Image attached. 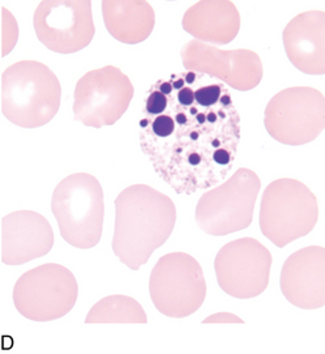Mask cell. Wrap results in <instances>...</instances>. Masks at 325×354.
Here are the masks:
<instances>
[{
	"instance_id": "6da1fadb",
	"label": "cell",
	"mask_w": 325,
	"mask_h": 354,
	"mask_svg": "<svg viewBox=\"0 0 325 354\" xmlns=\"http://www.w3.org/2000/svg\"><path fill=\"white\" fill-rule=\"evenodd\" d=\"M156 85L167 97L161 115L142 113L140 147L154 171L176 194L214 187L230 174L241 142V117L228 91L214 105L180 104L171 82Z\"/></svg>"
},
{
	"instance_id": "7a4b0ae2",
	"label": "cell",
	"mask_w": 325,
	"mask_h": 354,
	"mask_svg": "<svg viewBox=\"0 0 325 354\" xmlns=\"http://www.w3.org/2000/svg\"><path fill=\"white\" fill-rule=\"evenodd\" d=\"M176 223L174 201L148 185H133L115 199L113 251L132 271L170 238Z\"/></svg>"
},
{
	"instance_id": "3957f363",
	"label": "cell",
	"mask_w": 325,
	"mask_h": 354,
	"mask_svg": "<svg viewBox=\"0 0 325 354\" xmlns=\"http://www.w3.org/2000/svg\"><path fill=\"white\" fill-rule=\"evenodd\" d=\"M62 86L46 64L21 60L1 75V113L15 126L38 129L58 114Z\"/></svg>"
},
{
	"instance_id": "277c9868",
	"label": "cell",
	"mask_w": 325,
	"mask_h": 354,
	"mask_svg": "<svg viewBox=\"0 0 325 354\" xmlns=\"http://www.w3.org/2000/svg\"><path fill=\"white\" fill-rule=\"evenodd\" d=\"M51 211L62 238L73 248L100 243L105 217V196L97 178L76 173L64 178L53 192Z\"/></svg>"
},
{
	"instance_id": "5b68a950",
	"label": "cell",
	"mask_w": 325,
	"mask_h": 354,
	"mask_svg": "<svg viewBox=\"0 0 325 354\" xmlns=\"http://www.w3.org/2000/svg\"><path fill=\"white\" fill-rule=\"evenodd\" d=\"M319 220L314 192L292 178H281L268 185L260 204L259 225L268 239L279 248L308 236Z\"/></svg>"
},
{
	"instance_id": "8992f818",
	"label": "cell",
	"mask_w": 325,
	"mask_h": 354,
	"mask_svg": "<svg viewBox=\"0 0 325 354\" xmlns=\"http://www.w3.org/2000/svg\"><path fill=\"white\" fill-rule=\"evenodd\" d=\"M260 189L261 182L255 171L238 169L225 183L200 198L195 212L196 224L205 234L213 236L247 229L254 220Z\"/></svg>"
},
{
	"instance_id": "52a82bcc",
	"label": "cell",
	"mask_w": 325,
	"mask_h": 354,
	"mask_svg": "<svg viewBox=\"0 0 325 354\" xmlns=\"http://www.w3.org/2000/svg\"><path fill=\"white\" fill-rule=\"evenodd\" d=\"M149 293L154 307L169 318H187L203 306L207 283L198 260L186 252L166 254L151 273Z\"/></svg>"
},
{
	"instance_id": "ba28073f",
	"label": "cell",
	"mask_w": 325,
	"mask_h": 354,
	"mask_svg": "<svg viewBox=\"0 0 325 354\" xmlns=\"http://www.w3.org/2000/svg\"><path fill=\"white\" fill-rule=\"evenodd\" d=\"M73 273L55 263L25 272L13 288V304L24 318L51 322L66 317L77 302Z\"/></svg>"
},
{
	"instance_id": "9c48e42d",
	"label": "cell",
	"mask_w": 325,
	"mask_h": 354,
	"mask_svg": "<svg viewBox=\"0 0 325 354\" xmlns=\"http://www.w3.org/2000/svg\"><path fill=\"white\" fill-rule=\"evenodd\" d=\"M264 124L281 144L299 147L314 142L325 129L324 95L311 86L286 88L268 102Z\"/></svg>"
},
{
	"instance_id": "30bf717a",
	"label": "cell",
	"mask_w": 325,
	"mask_h": 354,
	"mask_svg": "<svg viewBox=\"0 0 325 354\" xmlns=\"http://www.w3.org/2000/svg\"><path fill=\"white\" fill-rule=\"evenodd\" d=\"M133 93L129 77L114 66L89 71L76 84L73 118L93 129L113 126L127 111Z\"/></svg>"
},
{
	"instance_id": "8fae6325",
	"label": "cell",
	"mask_w": 325,
	"mask_h": 354,
	"mask_svg": "<svg viewBox=\"0 0 325 354\" xmlns=\"http://www.w3.org/2000/svg\"><path fill=\"white\" fill-rule=\"evenodd\" d=\"M272 254L254 238L245 236L226 243L216 255L217 283L226 295L251 299L263 295L269 283Z\"/></svg>"
},
{
	"instance_id": "7c38bea8",
	"label": "cell",
	"mask_w": 325,
	"mask_h": 354,
	"mask_svg": "<svg viewBox=\"0 0 325 354\" xmlns=\"http://www.w3.org/2000/svg\"><path fill=\"white\" fill-rule=\"evenodd\" d=\"M39 42L58 54L89 46L95 35L91 0H44L33 17Z\"/></svg>"
},
{
	"instance_id": "4fadbf2b",
	"label": "cell",
	"mask_w": 325,
	"mask_h": 354,
	"mask_svg": "<svg viewBox=\"0 0 325 354\" xmlns=\"http://www.w3.org/2000/svg\"><path fill=\"white\" fill-rule=\"evenodd\" d=\"M187 71L219 79L239 92L255 89L261 83L264 67L252 50H221L196 39L187 42L180 51Z\"/></svg>"
},
{
	"instance_id": "5bb4252c",
	"label": "cell",
	"mask_w": 325,
	"mask_h": 354,
	"mask_svg": "<svg viewBox=\"0 0 325 354\" xmlns=\"http://www.w3.org/2000/svg\"><path fill=\"white\" fill-rule=\"evenodd\" d=\"M279 288L291 305L316 310L325 305V248L308 246L284 263Z\"/></svg>"
},
{
	"instance_id": "9a60e30c",
	"label": "cell",
	"mask_w": 325,
	"mask_h": 354,
	"mask_svg": "<svg viewBox=\"0 0 325 354\" xmlns=\"http://www.w3.org/2000/svg\"><path fill=\"white\" fill-rule=\"evenodd\" d=\"M55 236L46 217L33 211H16L1 220V261L21 266L47 255Z\"/></svg>"
},
{
	"instance_id": "2e32d148",
	"label": "cell",
	"mask_w": 325,
	"mask_h": 354,
	"mask_svg": "<svg viewBox=\"0 0 325 354\" xmlns=\"http://www.w3.org/2000/svg\"><path fill=\"white\" fill-rule=\"evenodd\" d=\"M284 48L291 64L307 75L325 73V12L299 13L282 33Z\"/></svg>"
},
{
	"instance_id": "e0dca14e",
	"label": "cell",
	"mask_w": 325,
	"mask_h": 354,
	"mask_svg": "<svg viewBox=\"0 0 325 354\" xmlns=\"http://www.w3.org/2000/svg\"><path fill=\"white\" fill-rule=\"evenodd\" d=\"M182 26L196 41L222 46L238 36L241 15L229 0H201L187 10Z\"/></svg>"
},
{
	"instance_id": "ac0fdd59",
	"label": "cell",
	"mask_w": 325,
	"mask_h": 354,
	"mask_svg": "<svg viewBox=\"0 0 325 354\" xmlns=\"http://www.w3.org/2000/svg\"><path fill=\"white\" fill-rule=\"evenodd\" d=\"M102 16L107 32L127 45L144 42L156 24L153 7L145 0H104Z\"/></svg>"
},
{
	"instance_id": "d6986e66",
	"label": "cell",
	"mask_w": 325,
	"mask_h": 354,
	"mask_svg": "<svg viewBox=\"0 0 325 354\" xmlns=\"http://www.w3.org/2000/svg\"><path fill=\"white\" fill-rule=\"evenodd\" d=\"M86 324H111V323H148L147 314L139 302L127 295H109L94 305L88 317Z\"/></svg>"
},
{
	"instance_id": "ffe728a7",
	"label": "cell",
	"mask_w": 325,
	"mask_h": 354,
	"mask_svg": "<svg viewBox=\"0 0 325 354\" xmlns=\"http://www.w3.org/2000/svg\"><path fill=\"white\" fill-rule=\"evenodd\" d=\"M166 107H167V97L158 89L156 84H153L145 101L144 114H148L151 117L161 115L166 110Z\"/></svg>"
},
{
	"instance_id": "44dd1931",
	"label": "cell",
	"mask_w": 325,
	"mask_h": 354,
	"mask_svg": "<svg viewBox=\"0 0 325 354\" xmlns=\"http://www.w3.org/2000/svg\"><path fill=\"white\" fill-rule=\"evenodd\" d=\"M203 323H204V324H208V323H225V324H229V323H241V324H244V320L243 319L238 318V317L234 315V314L219 313V314H214V315H212V317L204 319Z\"/></svg>"
}]
</instances>
